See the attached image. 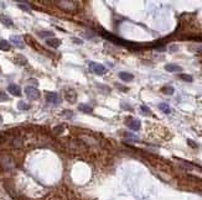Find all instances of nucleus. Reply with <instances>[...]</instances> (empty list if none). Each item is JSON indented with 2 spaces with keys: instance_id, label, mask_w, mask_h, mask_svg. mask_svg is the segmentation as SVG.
I'll list each match as a JSON object with an SVG mask.
<instances>
[{
  "instance_id": "1",
  "label": "nucleus",
  "mask_w": 202,
  "mask_h": 200,
  "mask_svg": "<svg viewBox=\"0 0 202 200\" xmlns=\"http://www.w3.org/2000/svg\"><path fill=\"white\" fill-rule=\"evenodd\" d=\"M89 69H91V72H93L98 76H103V74L107 73V68L104 66H102L101 63H96V62L89 63Z\"/></svg>"
},
{
  "instance_id": "2",
  "label": "nucleus",
  "mask_w": 202,
  "mask_h": 200,
  "mask_svg": "<svg viewBox=\"0 0 202 200\" xmlns=\"http://www.w3.org/2000/svg\"><path fill=\"white\" fill-rule=\"evenodd\" d=\"M25 94L30 100H36L40 98V92L34 87H26L25 88Z\"/></svg>"
},
{
  "instance_id": "3",
  "label": "nucleus",
  "mask_w": 202,
  "mask_h": 200,
  "mask_svg": "<svg viewBox=\"0 0 202 200\" xmlns=\"http://www.w3.org/2000/svg\"><path fill=\"white\" fill-rule=\"evenodd\" d=\"M57 5H60V8H62L66 11H75L77 9L76 1H59Z\"/></svg>"
},
{
  "instance_id": "4",
  "label": "nucleus",
  "mask_w": 202,
  "mask_h": 200,
  "mask_svg": "<svg viewBox=\"0 0 202 200\" xmlns=\"http://www.w3.org/2000/svg\"><path fill=\"white\" fill-rule=\"evenodd\" d=\"M46 100L48 101V103H51V104H53V105H59L61 104V97L57 94V93H53V92H47L46 93Z\"/></svg>"
},
{
  "instance_id": "5",
  "label": "nucleus",
  "mask_w": 202,
  "mask_h": 200,
  "mask_svg": "<svg viewBox=\"0 0 202 200\" xmlns=\"http://www.w3.org/2000/svg\"><path fill=\"white\" fill-rule=\"evenodd\" d=\"M10 42H11L15 47H18V48H20V50H22V48L25 47V43H24L22 39H21L20 36H18V35H13V36L10 37Z\"/></svg>"
},
{
  "instance_id": "6",
  "label": "nucleus",
  "mask_w": 202,
  "mask_h": 200,
  "mask_svg": "<svg viewBox=\"0 0 202 200\" xmlns=\"http://www.w3.org/2000/svg\"><path fill=\"white\" fill-rule=\"evenodd\" d=\"M126 126L133 131H138L140 129V121L137 119H129L126 121Z\"/></svg>"
},
{
  "instance_id": "7",
  "label": "nucleus",
  "mask_w": 202,
  "mask_h": 200,
  "mask_svg": "<svg viewBox=\"0 0 202 200\" xmlns=\"http://www.w3.org/2000/svg\"><path fill=\"white\" fill-rule=\"evenodd\" d=\"M8 90H9L10 94H13L15 97H20L21 95V88L19 85H16V84H10L8 87Z\"/></svg>"
},
{
  "instance_id": "8",
  "label": "nucleus",
  "mask_w": 202,
  "mask_h": 200,
  "mask_svg": "<svg viewBox=\"0 0 202 200\" xmlns=\"http://www.w3.org/2000/svg\"><path fill=\"white\" fill-rule=\"evenodd\" d=\"M66 99L68 100L70 103H75L77 100V93L73 89H68L66 90Z\"/></svg>"
},
{
  "instance_id": "9",
  "label": "nucleus",
  "mask_w": 202,
  "mask_h": 200,
  "mask_svg": "<svg viewBox=\"0 0 202 200\" xmlns=\"http://www.w3.org/2000/svg\"><path fill=\"white\" fill-rule=\"evenodd\" d=\"M46 45H47V46H50V47H53V48H59V47L61 46V40L55 39V37H52V39H47V40H46Z\"/></svg>"
},
{
  "instance_id": "10",
  "label": "nucleus",
  "mask_w": 202,
  "mask_h": 200,
  "mask_svg": "<svg viewBox=\"0 0 202 200\" xmlns=\"http://www.w3.org/2000/svg\"><path fill=\"white\" fill-rule=\"evenodd\" d=\"M119 78L123 82H125V83H129V82H132L134 79V76L132 73H128V72H121L119 73Z\"/></svg>"
},
{
  "instance_id": "11",
  "label": "nucleus",
  "mask_w": 202,
  "mask_h": 200,
  "mask_svg": "<svg viewBox=\"0 0 202 200\" xmlns=\"http://www.w3.org/2000/svg\"><path fill=\"white\" fill-rule=\"evenodd\" d=\"M0 22H1L3 25L8 26V27H11V26L14 25L13 20H11V19H10L8 15H0Z\"/></svg>"
},
{
  "instance_id": "12",
  "label": "nucleus",
  "mask_w": 202,
  "mask_h": 200,
  "mask_svg": "<svg viewBox=\"0 0 202 200\" xmlns=\"http://www.w3.org/2000/svg\"><path fill=\"white\" fill-rule=\"evenodd\" d=\"M165 69H166L167 72H171V73L181 72L182 71V68L180 66H177V64H166V66H165Z\"/></svg>"
},
{
  "instance_id": "13",
  "label": "nucleus",
  "mask_w": 202,
  "mask_h": 200,
  "mask_svg": "<svg viewBox=\"0 0 202 200\" xmlns=\"http://www.w3.org/2000/svg\"><path fill=\"white\" fill-rule=\"evenodd\" d=\"M78 110L82 111V113H84V114H92V113H93L92 106L86 105V104H81V105H78Z\"/></svg>"
},
{
  "instance_id": "14",
  "label": "nucleus",
  "mask_w": 202,
  "mask_h": 200,
  "mask_svg": "<svg viewBox=\"0 0 202 200\" xmlns=\"http://www.w3.org/2000/svg\"><path fill=\"white\" fill-rule=\"evenodd\" d=\"M14 62H15L18 66H25V64L27 63V60H26L24 56H21V55H16V57L14 58Z\"/></svg>"
},
{
  "instance_id": "15",
  "label": "nucleus",
  "mask_w": 202,
  "mask_h": 200,
  "mask_svg": "<svg viewBox=\"0 0 202 200\" xmlns=\"http://www.w3.org/2000/svg\"><path fill=\"white\" fill-rule=\"evenodd\" d=\"M10 43L6 40H0V50L1 51H9L10 50Z\"/></svg>"
},
{
  "instance_id": "16",
  "label": "nucleus",
  "mask_w": 202,
  "mask_h": 200,
  "mask_svg": "<svg viewBox=\"0 0 202 200\" xmlns=\"http://www.w3.org/2000/svg\"><path fill=\"white\" fill-rule=\"evenodd\" d=\"M159 109L161 110L164 114H170V113H171V109H170V106H169L166 103H161V104L159 105Z\"/></svg>"
},
{
  "instance_id": "17",
  "label": "nucleus",
  "mask_w": 202,
  "mask_h": 200,
  "mask_svg": "<svg viewBox=\"0 0 202 200\" xmlns=\"http://www.w3.org/2000/svg\"><path fill=\"white\" fill-rule=\"evenodd\" d=\"M162 92H164L165 94H167V95H172L174 92H175V89H174V87H171V85H166V87L162 88Z\"/></svg>"
},
{
  "instance_id": "18",
  "label": "nucleus",
  "mask_w": 202,
  "mask_h": 200,
  "mask_svg": "<svg viewBox=\"0 0 202 200\" xmlns=\"http://www.w3.org/2000/svg\"><path fill=\"white\" fill-rule=\"evenodd\" d=\"M18 109H19V110H29V109H30V105H29L26 101H19Z\"/></svg>"
},
{
  "instance_id": "19",
  "label": "nucleus",
  "mask_w": 202,
  "mask_h": 200,
  "mask_svg": "<svg viewBox=\"0 0 202 200\" xmlns=\"http://www.w3.org/2000/svg\"><path fill=\"white\" fill-rule=\"evenodd\" d=\"M18 6L20 8L21 10H24V11H30L31 9L27 6V4H25V3H18Z\"/></svg>"
},
{
  "instance_id": "20",
  "label": "nucleus",
  "mask_w": 202,
  "mask_h": 200,
  "mask_svg": "<svg viewBox=\"0 0 202 200\" xmlns=\"http://www.w3.org/2000/svg\"><path fill=\"white\" fill-rule=\"evenodd\" d=\"M180 78H181L182 80H185V82H192V80H194V78H192L191 76H188V74H181Z\"/></svg>"
},
{
  "instance_id": "21",
  "label": "nucleus",
  "mask_w": 202,
  "mask_h": 200,
  "mask_svg": "<svg viewBox=\"0 0 202 200\" xmlns=\"http://www.w3.org/2000/svg\"><path fill=\"white\" fill-rule=\"evenodd\" d=\"M39 35L41 37H47V36H53V32H51V31H41Z\"/></svg>"
},
{
  "instance_id": "22",
  "label": "nucleus",
  "mask_w": 202,
  "mask_h": 200,
  "mask_svg": "<svg viewBox=\"0 0 202 200\" xmlns=\"http://www.w3.org/2000/svg\"><path fill=\"white\" fill-rule=\"evenodd\" d=\"M8 100H9L8 95L4 92H0V101H8Z\"/></svg>"
},
{
  "instance_id": "23",
  "label": "nucleus",
  "mask_w": 202,
  "mask_h": 200,
  "mask_svg": "<svg viewBox=\"0 0 202 200\" xmlns=\"http://www.w3.org/2000/svg\"><path fill=\"white\" fill-rule=\"evenodd\" d=\"M140 109H142V111H143V113H145V114H148V115L150 114V109H149V108H146L145 105H143V106H142V108H140Z\"/></svg>"
},
{
  "instance_id": "24",
  "label": "nucleus",
  "mask_w": 202,
  "mask_h": 200,
  "mask_svg": "<svg viewBox=\"0 0 202 200\" xmlns=\"http://www.w3.org/2000/svg\"><path fill=\"white\" fill-rule=\"evenodd\" d=\"M62 130H63V127H62V126H59V127H56L53 131H55V134H56V135H59Z\"/></svg>"
},
{
  "instance_id": "25",
  "label": "nucleus",
  "mask_w": 202,
  "mask_h": 200,
  "mask_svg": "<svg viewBox=\"0 0 202 200\" xmlns=\"http://www.w3.org/2000/svg\"><path fill=\"white\" fill-rule=\"evenodd\" d=\"M187 142H188V143H190V146H191V147H194V148H196V147H197V145H196V143H195V142H194V141L188 140V141H187Z\"/></svg>"
},
{
  "instance_id": "26",
  "label": "nucleus",
  "mask_w": 202,
  "mask_h": 200,
  "mask_svg": "<svg viewBox=\"0 0 202 200\" xmlns=\"http://www.w3.org/2000/svg\"><path fill=\"white\" fill-rule=\"evenodd\" d=\"M73 42H76V43H80V45L82 43V41L78 40V39H73Z\"/></svg>"
},
{
  "instance_id": "27",
  "label": "nucleus",
  "mask_w": 202,
  "mask_h": 200,
  "mask_svg": "<svg viewBox=\"0 0 202 200\" xmlns=\"http://www.w3.org/2000/svg\"><path fill=\"white\" fill-rule=\"evenodd\" d=\"M1 124H3V116L0 115V125H1Z\"/></svg>"
}]
</instances>
